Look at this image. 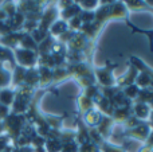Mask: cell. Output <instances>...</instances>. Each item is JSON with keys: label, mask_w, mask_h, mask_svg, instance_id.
<instances>
[{"label": "cell", "mask_w": 153, "mask_h": 152, "mask_svg": "<svg viewBox=\"0 0 153 152\" xmlns=\"http://www.w3.org/2000/svg\"><path fill=\"white\" fill-rule=\"evenodd\" d=\"M113 66H109V63L103 67H94V77L95 82H98L102 88H113L116 86L117 78L113 74Z\"/></svg>", "instance_id": "obj_1"}, {"label": "cell", "mask_w": 153, "mask_h": 152, "mask_svg": "<svg viewBox=\"0 0 153 152\" xmlns=\"http://www.w3.org/2000/svg\"><path fill=\"white\" fill-rule=\"evenodd\" d=\"M38 53L32 50H26V48H15V58L18 59V63L20 67L24 69H32L38 67Z\"/></svg>", "instance_id": "obj_2"}, {"label": "cell", "mask_w": 153, "mask_h": 152, "mask_svg": "<svg viewBox=\"0 0 153 152\" xmlns=\"http://www.w3.org/2000/svg\"><path fill=\"white\" fill-rule=\"evenodd\" d=\"M151 131H152V127L149 125V123L144 121V123H141L140 125L134 127V128H132V129H125L124 136L126 137V139L134 140V142L144 143V142H146Z\"/></svg>", "instance_id": "obj_3"}, {"label": "cell", "mask_w": 153, "mask_h": 152, "mask_svg": "<svg viewBox=\"0 0 153 152\" xmlns=\"http://www.w3.org/2000/svg\"><path fill=\"white\" fill-rule=\"evenodd\" d=\"M138 73L140 72H138L137 67H134L133 65H129V69L125 72V74H122L120 78H117L116 86L118 89H124L129 85H133L136 82V78H137Z\"/></svg>", "instance_id": "obj_4"}, {"label": "cell", "mask_w": 153, "mask_h": 152, "mask_svg": "<svg viewBox=\"0 0 153 152\" xmlns=\"http://www.w3.org/2000/svg\"><path fill=\"white\" fill-rule=\"evenodd\" d=\"M111 19H129V11L125 7L124 1H113L109 8V20Z\"/></svg>", "instance_id": "obj_5"}, {"label": "cell", "mask_w": 153, "mask_h": 152, "mask_svg": "<svg viewBox=\"0 0 153 152\" xmlns=\"http://www.w3.org/2000/svg\"><path fill=\"white\" fill-rule=\"evenodd\" d=\"M151 112L152 108L148 104H144V102H133L132 104V115L140 121H146L148 123Z\"/></svg>", "instance_id": "obj_6"}, {"label": "cell", "mask_w": 153, "mask_h": 152, "mask_svg": "<svg viewBox=\"0 0 153 152\" xmlns=\"http://www.w3.org/2000/svg\"><path fill=\"white\" fill-rule=\"evenodd\" d=\"M81 118L87 128H97L100 125L101 120H102V115L95 108H93V109L87 110L86 113L81 115Z\"/></svg>", "instance_id": "obj_7"}, {"label": "cell", "mask_w": 153, "mask_h": 152, "mask_svg": "<svg viewBox=\"0 0 153 152\" xmlns=\"http://www.w3.org/2000/svg\"><path fill=\"white\" fill-rule=\"evenodd\" d=\"M66 31H69V23L62 20V19L55 20L51 24L50 28H48V34H50L54 39H56V38H59L61 35H63Z\"/></svg>", "instance_id": "obj_8"}, {"label": "cell", "mask_w": 153, "mask_h": 152, "mask_svg": "<svg viewBox=\"0 0 153 152\" xmlns=\"http://www.w3.org/2000/svg\"><path fill=\"white\" fill-rule=\"evenodd\" d=\"M132 116V107H126V108H117L114 109L113 115H111V120L114 121V124H122Z\"/></svg>", "instance_id": "obj_9"}, {"label": "cell", "mask_w": 153, "mask_h": 152, "mask_svg": "<svg viewBox=\"0 0 153 152\" xmlns=\"http://www.w3.org/2000/svg\"><path fill=\"white\" fill-rule=\"evenodd\" d=\"M113 125H114V121L111 120V117H109V116H102V120H101L100 125H98L95 129L100 132V135L102 136L103 140H108Z\"/></svg>", "instance_id": "obj_10"}, {"label": "cell", "mask_w": 153, "mask_h": 152, "mask_svg": "<svg viewBox=\"0 0 153 152\" xmlns=\"http://www.w3.org/2000/svg\"><path fill=\"white\" fill-rule=\"evenodd\" d=\"M81 12H82V10L79 8V5L76 4V1H74L70 7L59 11V19H62V20H65V22H69V20H71L73 18L78 16Z\"/></svg>", "instance_id": "obj_11"}, {"label": "cell", "mask_w": 153, "mask_h": 152, "mask_svg": "<svg viewBox=\"0 0 153 152\" xmlns=\"http://www.w3.org/2000/svg\"><path fill=\"white\" fill-rule=\"evenodd\" d=\"M38 73H39V86L46 88V86L53 83V69L48 67H38Z\"/></svg>", "instance_id": "obj_12"}, {"label": "cell", "mask_w": 153, "mask_h": 152, "mask_svg": "<svg viewBox=\"0 0 153 152\" xmlns=\"http://www.w3.org/2000/svg\"><path fill=\"white\" fill-rule=\"evenodd\" d=\"M70 77H71V74H70L69 67H67L66 65L53 69V83H61Z\"/></svg>", "instance_id": "obj_13"}, {"label": "cell", "mask_w": 153, "mask_h": 152, "mask_svg": "<svg viewBox=\"0 0 153 152\" xmlns=\"http://www.w3.org/2000/svg\"><path fill=\"white\" fill-rule=\"evenodd\" d=\"M76 108H78L79 115H83V113H86L87 110L94 108V101L87 98L86 96H83V94L81 93L78 97H76Z\"/></svg>", "instance_id": "obj_14"}, {"label": "cell", "mask_w": 153, "mask_h": 152, "mask_svg": "<svg viewBox=\"0 0 153 152\" xmlns=\"http://www.w3.org/2000/svg\"><path fill=\"white\" fill-rule=\"evenodd\" d=\"M130 65H133L134 67H137L138 72H143V73H145V74H148L149 77L152 78V81H153V70L146 63H144V62L141 61L138 57L130 55Z\"/></svg>", "instance_id": "obj_15"}, {"label": "cell", "mask_w": 153, "mask_h": 152, "mask_svg": "<svg viewBox=\"0 0 153 152\" xmlns=\"http://www.w3.org/2000/svg\"><path fill=\"white\" fill-rule=\"evenodd\" d=\"M125 23H126V26L132 30V32H134V34H136V32H138V34H144L145 37L149 38V46H151V51L153 53V28L152 30H143V28H140V27L134 26L133 23H130L129 19H126V20H125Z\"/></svg>", "instance_id": "obj_16"}, {"label": "cell", "mask_w": 153, "mask_h": 152, "mask_svg": "<svg viewBox=\"0 0 153 152\" xmlns=\"http://www.w3.org/2000/svg\"><path fill=\"white\" fill-rule=\"evenodd\" d=\"M16 96V90H11V89H1L0 90V104L10 107L13 104V100Z\"/></svg>", "instance_id": "obj_17"}, {"label": "cell", "mask_w": 153, "mask_h": 152, "mask_svg": "<svg viewBox=\"0 0 153 152\" xmlns=\"http://www.w3.org/2000/svg\"><path fill=\"white\" fill-rule=\"evenodd\" d=\"M12 82V74L8 69H5L4 65L0 63V88H7Z\"/></svg>", "instance_id": "obj_18"}, {"label": "cell", "mask_w": 153, "mask_h": 152, "mask_svg": "<svg viewBox=\"0 0 153 152\" xmlns=\"http://www.w3.org/2000/svg\"><path fill=\"white\" fill-rule=\"evenodd\" d=\"M62 143L59 139H46L45 151L46 152H61Z\"/></svg>", "instance_id": "obj_19"}, {"label": "cell", "mask_w": 153, "mask_h": 152, "mask_svg": "<svg viewBox=\"0 0 153 152\" xmlns=\"http://www.w3.org/2000/svg\"><path fill=\"white\" fill-rule=\"evenodd\" d=\"M122 92H124V94L126 96V98L128 100H130V101H134L136 98H137V96H138V93H140V90L141 89L138 88L136 83H133V85H129V86H126V88H124V89H121Z\"/></svg>", "instance_id": "obj_20"}, {"label": "cell", "mask_w": 153, "mask_h": 152, "mask_svg": "<svg viewBox=\"0 0 153 152\" xmlns=\"http://www.w3.org/2000/svg\"><path fill=\"white\" fill-rule=\"evenodd\" d=\"M82 11H89V12H94L100 5V1L97 0H82V1H76Z\"/></svg>", "instance_id": "obj_21"}, {"label": "cell", "mask_w": 153, "mask_h": 152, "mask_svg": "<svg viewBox=\"0 0 153 152\" xmlns=\"http://www.w3.org/2000/svg\"><path fill=\"white\" fill-rule=\"evenodd\" d=\"M128 11H137V10H149V7L145 4V1H138V0H126L124 1Z\"/></svg>", "instance_id": "obj_22"}, {"label": "cell", "mask_w": 153, "mask_h": 152, "mask_svg": "<svg viewBox=\"0 0 153 152\" xmlns=\"http://www.w3.org/2000/svg\"><path fill=\"white\" fill-rule=\"evenodd\" d=\"M100 151L101 152H125V150L120 145H114L109 142H103L100 145Z\"/></svg>", "instance_id": "obj_23"}, {"label": "cell", "mask_w": 153, "mask_h": 152, "mask_svg": "<svg viewBox=\"0 0 153 152\" xmlns=\"http://www.w3.org/2000/svg\"><path fill=\"white\" fill-rule=\"evenodd\" d=\"M78 152H101V151H100V145H97L93 142H89L86 144L79 145Z\"/></svg>", "instance_id": "obj_24"}, {"label": "cell", "mask_w": 153, "mask_h": 152, "mask_svg": "<svg viewBox=\"0 0 153 152\" xmlns=\"http://www.w3.org/2000/svg\"><path fill=\"white\" fill-rule=\"evenodd\" d=\"M79 145L76 144V142H70V143H65L62 144L61 152H78Z\"/></svg>", "instance_id": "obj_25"}, {"label": "cell", "mask_w": 153, "mask_h": 152, "mask_svg": "<svg viewBox=\"0 0 153 152\" xmlns=\"http://www.w3.org/2000/svg\"><path fill=\"white\" fill-rule=\"evenodd\" d=\"M8 116H10V108L3 105V104H0V121L5 120Z\"/></svg>", "instance_id": "obj_26"}, {"label": "cell", "mask_w": 153, "mask_h": 152, "mask_svg": "<svg viewBox=\"0 0 153 152\" xmlns=\"http://www.w3.org/2000/svg\"><path fill=\"white\" fill-rule=\"evenodd\" d=\"M145 145H148V147H151V148H153V128H152L151 133H149L148 139H146V142H145Z\"/></svg>", "instance_id": "obj_27"}, {"label": "cell", "mask_w": 153, "mask_h": 152, "mask_svg": "<svg viewBox=\"0 0 153 152\" xmlns=\"http://www.w3.org/2000/svg\"><path fill=\"white\" fill-rule=\"evenodd\" d=\"M138 152H153V148L148 147V145H145V144H143L140 147V150H138Z\"/></svg>", "instance_id": "obj_28"}, {"label": "cell", "mask_w": 153, "mask_h": 152, "mask_svg": "<svg viewBox=\"0 0 153 152\" xmlns=\"http://www.w3.org/2000/svg\"><path fill=\"white\" fill-rule=\"evenodd\" d=\"M148 123H149V125H151L152 128H153V108H152V112H151V116H149Z\"/></svg>", "instance_id": "obj_29"}, {"label": "cell", "mask_w": 153, "mask_h": 152, "mask_svg": "<svg viewBox=\"0 0 153 152\" xmlns=\"http://www.w3.org/2000/svg\"><path fill=\"white\" fill-rule=\"evenodd\" d=\"M4 132V124H3V121H0V135Z\"/></svg>", "instance_id": "obj_30"}]
</instances>
